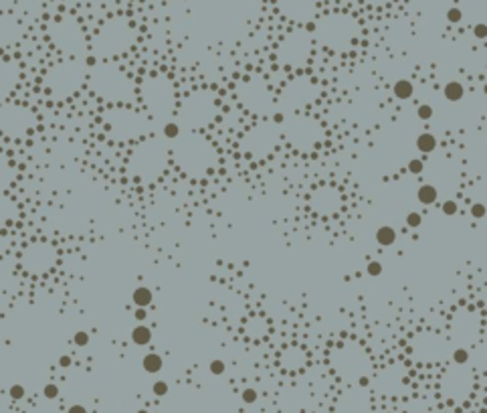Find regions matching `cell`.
I'll list each match as a JSON object with an SVG mask.
<instances>
[{
  "label": "cell",
  "instance_id": "6da1fadb",
  "mask_svg": "<svg viewBox=\"0 0 487 413\" xmlns=\"http://www.w3.org/2000/svg\"><path fill=\"white\" fill-rule=\"evenodd\" d=\"M87 85L99 99L113 105H131L135 99L131 77L113 61H99L89 67Z\"/></svg>",
  "mask_w": 487,
  "mask_h": 413
},
{
  "label": "cell",
  "instance_id": "7a4b0ae2",
  "mask_svg": "<svg viewBox=\"0 0 487 413\" xmlns=\"http://www.w3.org/2000/svg\"><path fill=\"white\" fill-rule=\"evenodd\" d=\"M170 154L176 160L178 168L192 176H202L211 172L219 158L208 138L196 132H182L174 140Z\"/></svg>",
  "mask_w": 487,
  "mask_h": 413
},
{
  "label": "cell",
  "instance_id": "3957f363",
  "mask_svg": "<svg viewBox=\"0 0 487 413\" xmlns=\"http://www.w3.org/2000/svg\"><path fill=\"white\" fill-rule=\"evenodd\" d=\"M360 35L358 21L348 13H328L313 23L311 37L332 53H348Z\"/></svg>",
  "mask_w": 487,
  "mask_h": 413
},
{
  "label": "cell",
  "instance_id": "277c9868",
  "mask_svg": "<svg viewBox=\"0 0 487 413\" xmlns=\"http://www.w3.org/2000/svg\"><path fill=\"white\" fill-rule=\"evenodd\" d=\"M137 41L135 27L123 19L113 17L101 25L91 41V53L101 61H113L115 57L127 53Z\"/></svg>",
  "mask_w": 487,
  "mask_h": 413
},
{
  "label": "cell",
  "instance_id": "5b68a950",
  "mask_svg": "<svg viewBox=\"0 0 487 413\" xmlns=\"http://www.w3.org/2000/svg\"><path fill=\"white\" fill-rule=\"evenodd\" d=\"M142 103L152 120H162L170 122V117L178 109V99H176V89L174 83L164 77V75H152L142 83L140 89Z\"/></svg>",
  "mask_w": 487,
  "mask_h": 413
},
{
  "label": "cell",
  "instance_id": "8992f818",
  "mask_svg": "<svg viewBox=\"0 0 487 413\" xmlns=\"http://www.w3.org/2000/svg\"><path fill=\"white\" fill-rule=\"evenodd\" d=\"M219 113V99L208 89H198L190 95H186L178 109H176V122L180 124L182 132H196L213 124V120Z\"/></svg>",
  "mask_w": 487,
  "mask_h": 413
},
{
  "label": "cell",
  "instance_id": "52a82bcc",
  "mask_svg": "<svg viewBox=\"0 0 487 413\" xmlns=\"http://www.w3.org/2000/svg\"><path fill=\"white\" fill-rule=\"evenodd\" d=\"M330 361H332L334 371L348 385H360V387H368L370 385L372 363H370L368 352L360 344L344 342L342 346H338L332 352Z\"/></svg>",
  "mask_w": 487,
  "mask_h": 413
},
{
  "label": "cell",
  "instance_id": "ba28073f",
  "mask_svg": "<svg viewBox=\"0 0 487 413\" xmlns=\"http://www.w3.org/2000/svg\"><path fill=\"white\" fill-rule=\"evenodd\" d=\"M168 148L156 138L140 140L129 156V170L142 183H154L166 170Z\"/></svg>",
  "mask_w": 487,
  "mask_h": 413
},
{
  "label": "cell",
  "instance_id": "9c48e42d",
  "mask_svg": "<svg viewBox=\"0 0 487 413\" xmlns=\"http://www.w3.org/2000/svg\"><path fill=\"white\" fill-rule=\"evenodd\" d=\"M87 75H89V67L83 59H63L47 71L45 87L51 97L67 99L81 89Z\"/></svg>",
  "mask_w": 487,
  "mask_h": 413
},
{
  "label": "cell",
  "instance_id": "30bf717a",
  "mask_svg": "<svg viewBox=\"0 0 487 413\" xmlns=\"http://www.w3.org/2000/svg\"><path fill=\"white\" fill-rule=\"evenodd\" d=\"M281 128V136H283V140L293 148V150H297V152H303V154H309V152H313L317 146H319V142H321V138H323V128H321V124L315 120V117H311V115H307V113H291V115H283V120H281V124H279Z\"/></svg>",
  "mask_w": 487,
  "mask_h": 413
},
{
  "label": "cell",
  "instance_id": "8fae6325",
  "mask_svg": "<svg viewBox=\"0 0 487 413\" xmlns=\"http://www.w3.org/2000/svg\"><path fill=\"white\" fill-rule=\"evenodd\" d=\"M105 128L111 132L113 138L121 142H133L137 138L146 136L148 132V115L131 105H117L103 113Z\"/></svg>",
  "mask_w": 487,
  "mask_h": 413
},
{
  "label": "cell",
  "instance_id": "7c38bea8",
  "mask_svg": "<svg viewBox=\"0 0 487 413\" xmlns=\"http://www.w3.org/2000/svg\"><path fill=\"white\" fill-rule=\"evenodd\" d=\"M49 37L55 49L67 59H83L87 55V49H91V45H87L83 27L73 17H63L51 23Z\"/></svg>",
  "mask_w": 487,
  "mask_h": 413
},
{
  "label": "cell",
  "instance_id": "4fadbf2b",
  "mask_svg": "<svg viewBox=\"0 0 487 413\" xmlns=\"http://www.w3.org/2000/svg\"><path fill=\"white\" fill-rule=\"evenodd\" d=\"M313 43L315 41L307 29H291L277 47V61L287 69H303L311 59Z\"/></svg>",
  "mask_w": 487,
  "mask_h": 413
},
{
  "label": "cell",
  "instance_id": "5bb4252c",
  "mask_svg": "<svg viewBox=\"0 0 487 413\" xmlns=\"http://www.w3.org/2000/svg\"><path fill=\"white\" fill-rule=\"evenodd\" d=\"M319 95V87L311 77H295L291 79L277 95V111L279 115L301 113L307 105H311Z\"/></svg>",
  "mask_w": 487,
  "mask_h": 413
},
{
  "label": "cell",
  "instance_id": "9a60e30c",
  "mask_svg": "<svg viewBox=\"0 0 487 413\" xmlns=\"http://www.w3.org/2000/svg\"><path fill=\"white\" fill-rule=\"evenodd\" d=\"M237 95L241 103L255 115L271 117L277 111V95L259 77H249L247 81H243L237 87Z\"/></svg>",
  "mask_w": 487,
  "mask_h": 413
},
{
  "label": "cell",
  "instance_id": "2e32d148",
  "mask_svg": "<svg viewBox=\"0 0 487 413\" xmlns=\"http://www.w3.org/2000/svg\"><path fill=\"white\" fill-rule=\"evenodd\" d=\"M279 134L281 130L277 128V124H271V122L255 124L243 136V150L253 158H267L277 146Z\"/></svg>",
  "mask_w": 487,
  "mask_h": 413
},
{
  "label": "cell",
  "instance_id": "e0dca14e",
  "mask_svg": "<svg viewBox=\"0 0 487 413\" xmlns=\"http://www.w3.org/2000/svg\"><path fill=\"white\" fill-rule=\"evenodd\" d=\"M35 113L21 103H7L3 109V134L7 138H25L35 128Z\"/></svg>",
  "mask_w": 487,
  "mask_h": 413
},
{
  "label": "cell",
  "instance_id": "ac0fdd59",
  "mask_svg": "<svg viewBox=\"0 0 487 413\" xmlns=\"http://www.w3.org/2000/svg\"><path fill=\"white\" fill-rule=\"evenodd\" d=\"M441 391L445 399H449L451 403L465 401L473 391V373L459 365L451 367L449 371H445L441 379Z\"/></svg>",
  "mask_w": 487,
  "mask_h": 413
},
{
  "label": "cell",
  "instance_id": "d6986e66",
  "mask_svg": "<svg viewBox=\"0 0 487 413\" xmlns=\"http://www.w3.org/2000/svg\"><path fill=\"white\" fill-rule=\"evenodd\" d=\"M57 263V251L53 245L49 243H31L23 253H21V265L25 271L29 273H35V275H41V273H47L55 267Z\"/></svg>",
  "mask_w": 487,
  "mask_h": 413
},
{
  "label": "cell",
  "instance_id": "ffe728a7",
  "mask_svg": "<svg viewBox=\"0 0 487 413\" xmlns=\"http://www.w3.org/2000/svg\"><path fill=\"white\" fill-rule=\"evenodd\" d=\"M277 11L293 25H309L317 17V0H275Z\"/></svg>",
  "mask_w": 487,
  "mask_h": 413
},
{
  "label": "cell",
  "instance_id": "44dd1931",
  "mask_svg": "<svg viewBox=\"0 0 487 413\" xmlns=\"http://www.w3.org/2000/svg\"><path fill=\"white\" fill-rule=\"evenodd\" d=\"M372 411V397L368 387L350 385L336 401V413H370Z\"/></svg>",
  "mask_w": 487,
  "mask_h": 413
},
{
  "label": "cell",
  "instance_id": "7402d4cb",
  "mask_svg": "<svg viewBox=\"0 0 487 413\" xmlns=\"http://www.w3.org/2000/svg\"><path fill=\"white\" fill-rule=\"evenodd\" d=\"M309 207L319 217H332L342 209V195L334 187H319L311 193Z\"/></svg>",
  "mask_w": 487,
  "mask_h": 413
},
{
  "label": "cell",
  "instance_id": "603a6c76",
  "mask_svg": "<svg viewBox=\"0 0 487 413\" xmlns=\"http://www.w3.org/2000/svg\"><path fill=\"white\" fill-rule=\"evenodd\" d=\"M400 385H402V373H398L396 367H388V369H384V371L378 373L376 379H374V387H376V391L382 393V395H394V393H396L394 387H400Z\"/></svg>",
  "mask_w": 487,
  "mask_h": 413
},
{
  "label": "cell",
  "instance_id": "cb8c5ba5",
  "mask_svg": "<svg viewBox=\"0 0 487 413\" xmlns=\"http://www.w3.org/2000/svg\"><path fill=\"white\" fill-rule=\"evenodd\" d=\"M305 363V355L301 348H295V346H289L283 355H281V365L287 369V371H297L301 369Z\"/></svg>",
  "mask_w": 487,
  "mask_h": 413
},
{
  "label": "cell",
  "instance_id": "d4e9b609",
  "mask_svg": "<svg viewBox=\"0 0 487 413\" xmlns=\"http://www.w3.org/2000/svg\"><path fill=\"white\" fill-rule=\"evenodd\" d=\"M17 75H19V67H17V63H13V61H5V65H3V95H11L15 83H17V79H19Z\"/></svg>",
  "mask_w": 487,
  "mask_h": 413
},
{
  "label": "cell",
  "instance_id": "484cf974",
  "mask_svg": "<svg viewBox=\"0 0 487 413\" xmlns=\"http://www.w3.org/2000/svg\"><path fill=\"white\" fill-rule=\"evenodd\" d=\"M412 93H414V83H412L410 79L400 77V79H396V81L392 83V95H394L398 101H406V99H410Z\"/></svg>",
  "mask_w": 487,
  "mask_h": 413
},
{
  "label": "cell",
  "instance_id": "4316f807",
  "mask_svg": "<svg viewBox=\"0 0 487 413\" xmlns=\"http://www.w3.org/2000/svg\"><path fill=\"white\" fill-rule=\"evenodd\" d=\"M443 95H445L447 101L457 103V101H461V99L465 97V85H463L461 81H457V79L447 81V83L443 85Z\"/></svg>",
  "mask_w": 487,
  "mask_h": 413
},
{
  "label": "cell",
  "instance_id": "83f0119b",
  "mask_svg": "<svg viewBox=\"0 0 487 413\" xmlns=\"http://www.w3.org/2000/svg\"><path fill=\"white\" fill-rule=\"evenodd\" d=\"M416 199H419L421 205L431 207V205H435V203L439 201V189H437L435 185H431V183H425V185L419 187V191H416Z\"/></svg>",
  "mask_w": 487,
  "mask_h": 413
},
{
  "label": "cell",
  "instance_id": "f1b7e54d",
  "mask_svg": "<svg viewBox=\"0 0 487 413\" xmlns=\"http://www.w3.org/2000/svg\"><path fill=\"white\" fill-rule=\"evenodd\" d=\"M396 237H398V233H396V229H394L392 225H380V227L376 229V233H374V239H376V243H378L380 247H390V245H394V243H396Z\"/></svg>",
  "mask_w": 487,
  "mask_h": 413
},
{
  "label": "cell",
  "instance_id": "f546056e",
  "mask_svg": "<svg viewBox=\"0 0 487 413\" xmlns=\"http://www.w3.org/2000/svg\"><path fill=\"white\" fill-rule=\"evenodd\" d=\"M437 146H439V142H437L435 134L423 132V134L416 136V148H419L421 154H433L437 150Z\"/></svg>",
  "mask_w": 487,
  "mask_h": 413
},
{
  "label": "cell",
  "instance_id": "4dcf8cb0",
  "mask_svg": "<svg viewBox=\"0 0 487 413\" xmlns=\"http://www.w3.org/2000/svg\"><path fill=\"white\" fill-rule=\"evenodd\" d=\"M129 338L135 346H146V344L152 342V328H148L146 324H137V326L131 328Z\"/></svg>",
  "mask_w": 487,
  "mask_h": 413
},
{
  "label": "cell",
  "instance_id": "1f68e13d",
  "mask_svg": "<svg viewBox=\"0 0 487 413\" xmlns=\"http://www.w3.org/2000/svg\"><path fill=\"white\" fill-rule=\"evenodd\" d=\"M131 302L135 304V308H148L154 302V292L146 286H140L131 292Z\"/></svg>",
  "mask_w": 487,
  "mask_h": 413
},
{
  "label": "cell",
  "instance_id": "d6a6232c",
  "mask_svg": "<svg viewBox=\"0 0 487 413\" xmlns=\"http://www.w3.org/2000/svg\"><path fill=\"white\" fill-rule=\"evenodd\" d=\"M142 367L146 373L150 375H156L162 371V367H164V359H162L158 352H148L144 359H142Z\"/></svg>",
  "mask_w": 487,
  "mask_h": 413
},
{
  "label": "cell",
  "instance_id": "836d02e7",
  "mask_svg": "<svg viewBox=\"0 0 487 413\" xmlns=\"http://www.w3.org/2000/svg\"><path fill=\"white\" fill-rule=\"evenodd\" d=\"M182 134V128L178 122H166L164 126H162V136H164V140H176V138Z\"/></svg>",
  "mask_w": 487,
  "mask_h": 413
},
{
  "label": "cell",
  "instance_id": "e575fe53",
  "mask_svg": "<svg viewBox=\"0 0 487 413\" xmlns=\"http://www.w3.org/2000/svg\"><path fill=\"white\" fill-rule=\"evenodd\" d=\"M469 359H471V352H469L467 348H463V346L455 348V350H453V355H451L453 365H459V367H465V365L469 363Z\"/></svg>",
  "mask_w": 487,
  "mask_h": 413
},
{
  "label": "cell",
  "instance_id": "d590c367",
  "mask_svg": "<svg viewBox=\"0 0 487 413\" xmlns=\"http://www.w3.org/2000/svg\"><path fill=\"white\" fill-rule=\"evenodd\" d=\"M404 223H406V227H410V229H419V227L423 225V215H421L419 211H410V213H406Z\"/></svg>",
  "mask_w": 487,
  "mask_h": 413
},
{
  "label": "cell",
  "instance_id": "8d00e7d4",
  "mask_svg": "<svg viewBox=\"0 0 487 413\" xmlns=\"http://www.w3.org/2000/svg\"><path fill=\"white\" fill-rule=\"evenodd\" d=\"M416 115H419V120L429 122V120H433L435 109H433V105H429V103H421V105L416 107Z\"/></svg>",
  "mask_w": 487,
  "mask_h": 413
},
{
  "label": "cell",
  "instance_id": "74e56055",
  "mask_svg": "<svg viewBox=\"0 0 487 413\" xmlns=\"http://www.w3.org/2000/svg\"><path fill=\"white\" fill-rule=\"evenodd\" d=\"M406 170H408L410 174H423V172H425V162H423V158H410V160L406 162Z\"/></svg>",
  "mask_w": 487,
  "mask_h": 413
},
{
  "label": "cell",
  "instance_id": "f35d334b",
  "mask_svg": "<svg viewBox=\"0 0 487 413\" xmlns=\"http://www.w3.org/2000/svg\"><path fill=\"white\" fill-rule=\"evenodd\" d=\"M241 399H243V403L253 405V403L259 399V393H257V389H253V387H245V389L241 391Z\"/></svg>",
  "mask_w": 487,
  "mask_h": 413
},
{
  "label": "cell",
  "instance_id": "ab89813d",
  "mask_svg": "<svg viewBox=\"0 0 487 413\" xmlns=\"http://www.w3.org/2000/svg\"><path fill=\"white\" fill-rule=\"evenodd\" d=\"M208 371H211V375H215V377H221V375H225V371H227V365H225V361H221V359H215V361H211V365H208Z\"/></svg>",
  "mask_w": 487,
  "mask_h": 413
},
{
  "label": "cell",
  "instance_id": "60d3db41",
  "mask_svg": "<svg viewBox=\"0 0 487 413\" xmlns=\"http://www.w3.org/2000/svg\"><path fill=\"white\" fill-rule=\"evenodd\" d=\"M9 395H11V399H13V401H21V399H25V395H27V391H25V385H21V383H15V385H11V389H9Z\"/></svg>",
  "mask_w": 487,
  "mask_h": 413
},
{
  "label": "cell",
  "instance_id": "b9f144b4",
  "mask_svg": "<svg viewBox=\"0 0 487 413\" xmlns=\"http://www.w3.org/2000/svg\"><path fill=\"white\" fill-rule=\"evenodd\" d=\"M168 391H170V387H168L166 381H156V383L152 385V393H154L156 397H166Z\"/></svg>",
  "mask_w": 487,
  "mask_h": 413
},
{
  "label": "cell",
  "instance_id": "7bdbcfd3",
  "mask_svg": "<svg viewBox=\"0 0 487 413\" xmlns=\"http://www.w3.org/2000/svg\"><path fill=\"white\" fill-rule=\"evenodd\" d=\"M447 21H449L451 25H459V23L463 21V11H461L459 7H451V9L447 11Z\"/></svg>",
  "mask_w": 487,
  "mask_h": 413
},
{
  "label": "cell",
  "instance_id": "ee69618b",
  "mask_svg": "<svg viewBox=\"0 0 487 413\" xmlns=\"http://www.w3.org/2000/svg\"><path fill=\"white\" fill-rule=\"evenodd\" d=\"M441 211L447 215V217H453V215H457V211H459V205H457V201H453V199H447V201H443V205H441Z\"/></svg>",
  "mask_w": 487,
  "mask_h": 413
},
{
  "label": "cell",
  "instance_id": "f6af8a7d",
  "mask_svg": "<svg viewBox=\"0 0 487 413\" xmlns=\"http://www.w3.org/2000/svg\"><path fill=\"white\" fill-rule=\"evenodd\" d=\"M469 213H471V217H473V219H477V221H479V219H483V217L487 215V207H485L483 203H473V205H471V209H469Z\"/></svg>",
  "mask_w": 487,
  "mask_h": 413
},
{
  "label": "cell",
  "instance_id": "bcb514c9",
  "mask_svg": "<svg viewBox=\"0 0 487 413\" xmlns=\"http://www.w3.org/2000/svg\"><path fill=\"white\" fill-rule=\"evenodd\" d=\"M43 397L49 399V401L57 399V397H59V385H55V383H47V385L43 387Z\"/></svg>",
  "mask_w": 487,
  "mask_h": 413
},
{
  "label": "cell",
  "instance_id": "7dc6e473",
  "mask_svg": "<svg viewBox=\"0 0 487 413\" xmlns=\"http://www.w3.org/2000/svg\"><path fill=\"white\" fill-rule=\"evenodd\" d=\"M473 37L477 41H485L487 39V25L485 23H475L473 25Z\"/></svg>",
  "mask_w": 487,
  "mask_h": 413
},
{
  "label": "cell",
  "instance_id": "c3c4849f",
  "mask_svg": "<svg viewBox=\"0 0 487 413\" xmlns=\"http://www.w3.org/2000/svg\"><path fill=\"white\" fill-rule=\"evenodd\" d=\"M89 332H85V330H77L75 332V336H73V342L77 344V346H87L89 344Z\"/></svg>",
  "mask_w": 487,
  "mask_h": 413
},
{
  "label": "cell",
  "instance_id": "681fc988",
  "mask_svg": "<svg viewBox=\"0 0 487 413\" xmlns=\"http://www.w3.org/2000/svg\"><path fill=\"white\" fill-rule=\"evenodd\" d=\"M366 271H368V275H372V278H378V275L382 273V263L380 261H370Z\"/></svg>",
  "mask_w": 487,
  "mask_h": 413
},
{
  "label": "cell",
  "instance_id": "f907efd6",
  "mask_svg": "<svg viewBox=\"0 0 487 413\" xmlns=\"http://www.w3.org/2000/svg\"><path fill=\"white\" fill-rule=\"evenodd\" d=\"M392 0H364L366 7H372V9H382V7H388Z\"/></svg>",
  "mask_w": 487,
  "mask_h": 413
},
{
  "label": "cell",
  "instance_id": "816d5d0a",
  "mask_svg": "<svg viewBox=\"0 0 487 413\" xmlns=\"http://www.w3.org/2000/svg\"><path fill=\"white\" fill-rule=\"evenodd\" d=\"M67 413H89V411H87L85 405H81V403H73V405L67 407Z\"/></svg>",
  "mask_w": 487,
  "mask_h": 413
},
{
  "label": "cell",
  "instance_id": "f5cc1de1",
  "mask_svg": "<svg viewBox=\"0 0 487 413\" xmlns=\"http://www.w3.org/2000/svg\"><path fill=\"white\" fill-rule=\"evenodd\" d=\"M71 365H73V361H71L69 355H61V357H59V367H61V369H69Z\"/></svg>",
  "mask_w": 487,
  "mask_h": 413
},
{
  "label": "cell",
  "instance_id": "db71d44e",
  "mask_svg": "<svg viewBox=\"0 0 487 413\" xmlns=\"http://www.w3.org/2000/svg\"><path fill=\"white\" fill-rule=\"evenodd\" d=\"M133 318H135V320H140V322H142V320H146V318H148V310H146V308H135Z\"/></svg>",
  "mask_w": 487,
  "mask_h": 413
},
{
  "label": "cell",
  "instance_id": "11a10c76",
  "mask_svg": "<svg viewBox=\"0 0 487 413\" xmlns=\"http://www.w3.org/2000/svg\"><path fill=\"white\" fill-rule=\"evenodd\" d=\"M137 413H148V409H137Z\"/></svg>",
  "mask_w": 487,
  "mask_h": 413
}]
</instances>
